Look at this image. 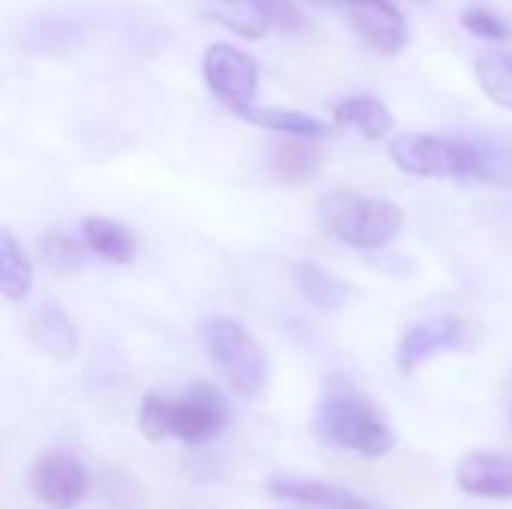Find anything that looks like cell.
I'll use <instances>...</instances> for the list:
<instances>
[{
  "label": "cell",
  "instance_id": "9c48e42d",
  "mask_svg": "<svg viewBox=\"0 0 512 509\" xmlns=\"http://www.w3.org/2000/svg\"><path fill=\"white\" fill-rule=\"evenodd\" d=\"M360 39L381 57H396L411 39V27L396 0H360L345 9Z\"/></svg>",
  "mask_w": 512,
  "mask_h": 509
},
{
  "label": "cell",
  "instance_id": "4fadbf2b",
  "mask_svg": "<svg viewBox=\"0 0 512 509\" xmlns=\"http://www.w3.org/2000/svg\"><path fill=\"white\" fill-rule=\"evenodd\" d=\"M30 345L51 360H72L78 354V330L69 315L57 306L39 309L27 324Z\"/></svg>",
  "mask_w": 512,
  "mask_h": 509
},
{
  "label": "cell",
  "instance_id": "8992f818",
  "mask_svg": "<svg viewBox=\"0 0 512 509\" xmlns=\"http://www.w3.org/2000/svg\"><path fill=\"white\" fill-rule=\"evenodd\" d=\"M204 69V81L210 87V93L237 117L243 111H249L255 105V93H258V60L252 54H246L237 45L228 42H213L204 51L201 60Z\"/></svg>",
  "mask_w": 512,
  "mask_h": 509
},
{
  "label": "cell",
  "instance_id": "3957f363",
  "mask_svg": "<svg viewBox=\"0 0 512 509\" xmlns=\"http://www.w3.org/2000/svg\"><path fill=\"white\" fill-rule=\"evenodd\" d=\"M321 228L354 249H381L399 237L405 213L387 198H363L351 189H333L318 204Z\"/></svg>",
  "mask_w": 512,
  "mask_h": 509
},
{
  "label": "cell",
  "instance_id": "52a82bcc",
  "mask_svg": "<svg viewBox=\"0 0 512 509\" xmlns=\"http://www.w3.org/2000/svg\"><path fill=\"white\" fill-rule=\"evenodd\" d=\"M480 342V333L471 321L456 315H441L432 321H423L411 327L399 342V369L405 375H414L423 363H429L438 354L450 351H471Z\"/></svg>",
  "mask_w": 512,
  "mask_h": 509
},
{
  "label": "cell",
  "instance_id": "7c38bea8",
  "mask_svg": "<svg viewBox=\"0 0 512 509\" xmlns=\"http://www.w3.org/2000/svg\"><path fill=\"white\" fill-rule=\"evenodd\" d=\"M270 495L288 504H303V507L318 509H372L363 498H357L354 492L333 486V483H321V480H303V477H273L267 483Z\"/></svg>",
  "mask_w": 512,
  "mask_h": 509
},
{
  "label": "cell",
  "instance_id": "277c9868",
  "mask_svg": "<svg viewBox=\"0 0 512 509\" xmlns=\"http://www.w3.org/2000/svg\"><path fill=\"white\" fill-rule=\"evenodd\" d=\"M390 159L399 171L411 177L438 180H489V156L468 141L432 135V132H402L390 141Z\"/></svg>",
  "mask_w": 512,
  "mask_h": 509
},
{
  "label": "cell",
  "instance_id": "cb8c5ba5",
  "mask_svg": "<svg viewBox=\"0 0 512 509\" xmlns=\"http://www.w3.org/2000/svg\"><path fill=\"white\" fill-rule=\"evenodd\" d=\"M309 3H315V6H330V9H351V6L360 3V0H309Z\"/></svg>",
  "mask_w": 512,
  "mask_h": 509
},
{
  "label": "cell",
  "instance_id": "ffe728a7",
  "mask_svg": "<svg viewBox=\"0 0 512 509\" xmlns=\"http://www.w3.org/2000/svg\"><path fill=\"white\" fill-rule=\"evenodd\" d=\"M474 75L483 87V93L512 111V54L510 51H501V48H489V51H480L477 60H474Z\"/></svg>",
  "mask_w": 512,
  "mask_h": 509
},
{
  "label": "cell",
  "instance_id": "7a4b0ae2",
  "mask_svg": "<svg viewBox=\"0 0 512 509\" xmlns=\"http://www.w3.org/2000/svg\"><path fill=\"white\" fill-rule=\"evenodd\" d=\"M312 432L321 444L366 459H381L396 447L390 426L354 384L327 387V396L315 411Z\"/></svg>",
  "mask_w": 512,
  "mask_h": 509
},
{
  "label": "cell",
  "instance_id": "7402d4cb",
  "mask_svg": "<svg viewBox=\"0 0 512 509\" xmlns=\"http://www.w3.org/2000/svg\"><path fill=\"white\" fill-rule=\"evenodd\" d=\"M99 489H102V504L108 509H144L147 504L144 489L123 471H105Z\"/></svg>",
  "mask_w": 512,
  "mask_h": 509
},
{
  "label": "cell",
  "instance_id": "2e32d148",
  "mask_svg": "<svg viewBox=\"0 0 512 509\" xmlns=\"http://www.w3.org/2000/svg\"><path fill=\"white\" fill-rule=\"evenodd\" d=\"M318 144L321 141H312V138H282L273 147V156H270L273 174L282 183H309V180H315L321 165H324V153H321Z\"/></svg>",
  "mask_w": 512,
  "mask_h": 509
},
{
  "label": "cell",
  "instance_id": "44dd1931",
  "mask_svg": "<svg viewBox=\"0 0 512 509\" xmlns=\"http://www.w3.org/2000/svg\"><path fill=\"white\" fill-rule=\"evenodd\" d=\"M39 258L54 273H72L84 264V249L63 231H48L39 243Z\"/></svg>",
  "mask_w": 512,
  "mask_h": 509
},
{
  "label": "cell",
  "instance_id": "ba28073f",
  "mask_svg": "<svg viewBox=\"0 0 512 509\" xmlns=\"http://www.w3.org/2000/svg\"><path fill=\"white\" fill-rule=\"evenodd\" d=\"M30 489L48 509H75L90 495V471L72 453L54 450L36 459L30 471Z\"/></svg>",
  "mask_w": 512,
  "mask_h": 509
},
{
  "label": "cell",
  "instance_id": "ac0fdd59",
  "mask_svg": "<svg viewBox=\"0 0 512 509\" xmlns=\"http://www.w3.org/2000/svg\"><path fill=\"white\" fill-rule=\"evenodd\" d=\"M240 117L249 120L252 126L270 129V132L285 135V138H312V141H321L330 132L321 120H315V117H309L303 111H291V108H258V105H252Z\"/></svg>",
  "mask_w": 512,
  "mask_h": 509
},
{
  "label": "cell",
  "instance_id": "5bb4252c",
  "mask_svg": "<svg viewBox=\"0 0 512 509\" xmlns=\"http://www.w3.org/2000/svg\"><path fill=\"white\" fill-rule=\"evenodd\" d=\"M81 237H84V246L108 261V264H117V267H126L135 261V252H138V243H135V234L117 222V219H108V216H87L84 225H81Z\"/></svg>",
  "mask_w": 512,
  "mask_h": 509
},
{
  "label": "cell",
  "instance_id": "6da1fadb",
  "mask_svg": "<svg viewBox=\"0 0 512 509\" xmlns=\"http://www.w3.org/2000/svg\"><path fill=\"white\" fill-rule=\"evenodd\" d=\"M231 420L228 399L207 381L189 384L180 399H168L162 393H150L138 411V429L150 441L177 438L183 444H204L216 438Z\"/></svg>",
  "mask_w": 512,
  "mask_h": 509
},
{
  "label": "cell",
  "instance_id": "603a6c76",
  "mask_svg": "<svg viewBox=\"0 0 512 509\" xmlns=\"http://www.w3.org/2000/svg\"><path fill=\"white\" fill-rule=\"evenodd\" d=\"M462 27H465L468 33H474V36L492 42V45L510 42V27H507V21H504L498 12L486 9V6H468V9L462 12Z\"/></svg>",
  "mask_w": 512,
  "mask_h": 509
},
{
  "label": "cell",
  "instance_id": "30bf717a",
  "mask_svg": "<svg viewBox=\"0 0 512 509\" xmlns=\"http://www.w3.org/2000/svg\"><path fill=\"white\" fill-rule=\"evenodd\" d=\"M456 486L483 501L512 498V453L510 450H477L468 453L456 468Z\"/></svg>",
  "mask_w": 512,
  "mask_h": 509
},
{
  "label": "cell",
  "instance_id": "9a60e30c",
  "mask_svg": "<svg viewBox=\"0 0 512 509\" xmlns=\"http://www.w3.org/2000/svg\"><path fill=\"white\" fill-rule=\"evenodd\" d=\"M333 117L339 126L357 129L366 141H384L393 132V114L384 105V99L372 96V93H357V96H345L342 102H336Z\"/></svg>",
  "mask_w": 512,
  "mask_h": 509
},
{
  "label": "cell",
  "instance_id": "5b68a950",
  "mask_svg": "<svg viewBox=\"0 0 512 509\" xmlns=\"http://www.w3.org/2000/svg\"><path fill=\"white\" fill-rule=\"evenodd\" d=\"M201 342L207 348V357L225 378V384L243 396L258 399L267 387V354L258 345V339L234 318L213 315L201 324Z\"/></svg>",
  "mask_w": 512,
  "mask_h": 509
},
{
  "label": "cell",
  "instance_id": "8fae6325",
  "mask_svg": "<svg viewBox=\"0 0 512 509\" xmlns=\"http://www.w3.org/2000/svg\"><path fill=\"white\" fill-rule=\"evenodd\" d=\"M207 15L243 39H261L279 18H294L297 12L288 0H213Z\"/></svg>",
  "mask_w": 512,
  "mask_h": 509
},
{
  "label": "cell",
  "instance_id": "e0dca14e",
  "mask_svg": "<svg viewBox=\"0 0 512 509\" xmlns=\"http://www.w3.org/2000/svg\"><path fill=\"white\" fill-rule=\"evenodd\" d=\"M294 282L318 312H339L351 300V285L312 261H300L294 267Z\"/></svg>",
  "mask_w": 512,
  "mask_h": 509
},
{
  "label": "cell",
  "instance_id": "d6986e66",
  "mask_svg": "<svg viewBox=\"0 0 512 509\" xmlns=\"http://www.w3.org/2000/svg\"><path fill=\"white\" fill-rule=\"evenodd\" d=\"M33 288V267L9 228H0V297L24 300Z\"/></svg>",
  "mask_w": 512,
  "mask_h": 509
}]
</instances>
